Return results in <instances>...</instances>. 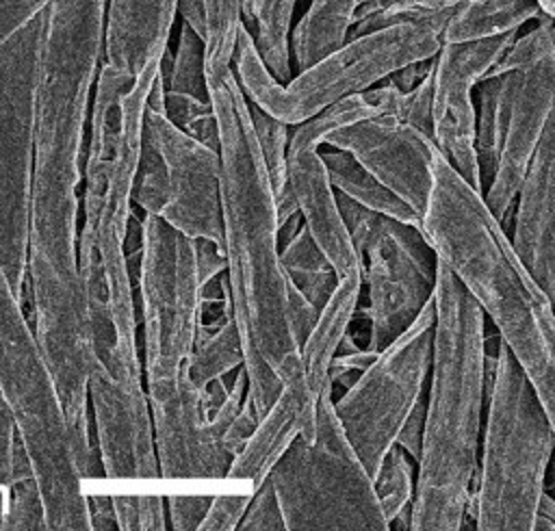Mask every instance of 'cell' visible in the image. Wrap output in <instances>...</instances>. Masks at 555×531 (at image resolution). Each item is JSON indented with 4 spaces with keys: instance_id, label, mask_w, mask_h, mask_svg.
Masks as SVG:
<instances>
[{
    "instance_id": "obj_1",
    "label": "cell",
    "mask_w": 555,
    "mask_h": 531,
    "mask_svg": "<svg viewBox=\"0 0 555 531\" xmlns=\"http://www.w3.org/2000/svg\"><path fill=\"white\" fill-rule=\"evenodd\" d=\"M106 0H52L35 85L26 301L39 345L69 353L87 338L76 260L91 91L102 63Z\"/></svg>"
},
{
    "instance_id": "obj_2",
    "label": "cell",
    "mask_w": 555,
    "mask_h": 531,
    "mask_svg": "<svg viewBox=\"0 0 555 531\" xmlns=\"http://www.w3.org/2000/svg\"><path fill=\"white\" fill-rule=\"evenodd\" d=\"M160 63L137 76L100 63L82 160L76 260L87 314V401L147 407L137 347V306L126 258L130 191L143 141L145 98Z\"/></svg>"
},
{
    "instance_id": "obj_3",
    "label": "cell",
    "mask_w": 555,
    "mask_h": 531,
    "mask_svg": "<svg viewBox=\"0 0 555 531\" xmlns=\"http://www.w3.org/2000/svg\"><path fill=\"white\" fill-rule=\"evenodd\" d=\"M219 130V202L232 316L243 345L247 394L258 418L282 386L310 392L288 314V280L280 260L278 210L249 119V102L232 67L206 78ZM314 399V397H312Z\"/></svg>"
},
{
    "instance_id": "obj_4",
    "label": "cell",
    "mask_w": 555,
    "mask_h": 531,
    "mask_svg": "<svg viewBox=\"0 0 555 531\" xmlns=\"http://www.w3.org/2000/svg\"><path fill=\"white\" fill-rule=\"evenodd\" d=\"M421 232L436 258L479 303L509 347L540 403L555 412L553 299L518 260L505 228L457 169L436 150Z\"/></svg>"
},
{
    "instance_id": "obj_5",
    "label": "cell",
    "mask_w": 555,
    "mask_h": 531,
    "mask_svg": "<svg viewBox=\"0 0 555 531\" xmlns=\"http://www.w3.org/2000/svg\"><path fill=\"white\" fill-rule=\"evenodd\" d=\"M486 314L436 258L429 394L410 531H460L477 468L486 401Z\"/></svg>"
},
{
    "instance_id": "obj_6",
    "label": "cell",
    "mask_w": 555,
    "mask_h": 531,
    "mask_svg": "<svg viewBox=\"0 0 555 531\" xmlns=\"http://www.w3.org/2000/svg\"><path fill=\"white\" fill-rule=\"evenodd\" d=\"M0 392L28 455L48 531H89V503L56 386L0 264Z\"/></svg>"
},
{
    "instance_id": "obj_7",
    "label": "cell",
    "mask_w": 555,
    "mask_h": 531,
    "mask_svg": "<svg viewBox=\"0 0 555 531\" xmlns=\"http://www.w3.org/2000/svg\"><path fill=\"white\" fill-rule=\"evenodd\" d=\"M486 433L464 516L479 531H531L546 490L553 416L540 403L522 366L499 340L486 394Z\"/></svg>"
},
{
    "instance_id": "obj_8",
    "label": "cell",
    "mask_w": 555,
    "mask_h": 531,
    "mask_svg": "<svg viewBox=\"0 0 555 531\" xmlns=\"http://www.w3.org/2000/svg\"><path fill=\"white\" fill-rule=\"evenodd\" d=\"M453 11L397 22L364 35L347 37L338 48L299 69L288 82H278L264 67L251 33L241 24L232 72L247 102L271 117L295 126L340 98L362 93L390 72L431 59L442 43V28Z\"/></svg>"
},
{
    "instance_id": "obj_9",
    "label": "cell",
    "mask_w": 555,
    "mask_h": 531,
    "mask_svg": "<svg viewBox=\"0 0 555 531\" xmlns=\"http://www.w3.org/2000/svg\"><path fill=\"white\" fill-rule=\"evenodd\" d=\"M267 479L286 531H388L373 481L334 412L330 384L319 394L314 425L291 442Z\"/></svg>"
},
{
    "instance_id": "obj_10",
    "label": "cell",
    "mask_w": 555,
    "mask_h": 531,
    "mask_svg": "<svg viewBox=\"0 0 555 531\" xmlns=\"http://www.w3.org/2000/svg\"><path fill=\"white\" fill-rule=\"evenodd\" d=\"M143 325V388L189 377L199 323V275L193 238L156 215L141 217V251L130 271Z\"/></svg>"
},
{
    "instance_id": "obj_11",
    "label": "cell",
    "mask_w": 555,
    "mask_h": 531,
    "mask_svg": "<svg viewBox=\"0 0 555 531\" xmlns=\"http://www.w3.org/2000/svg\"><path fill=\"white\" fill-rule=\"evenodd\" d=\"M338 215L366 286L371 351H382L410 327L434 295L436 254L416 225L373 212L334 191Z\"/></svg>"
},
{
    "instance_id": "obj_12",
    "label": "cell",
    "mask_w": 555,
    "mask_h": 531,
    "mask_svg": "<svg viewBox=\"0 0 555 531\" xmlns=\"http://www.w3.org/2000/svg\"><path fill=\"white\" fill-rule=\"evenodd\" d=\"M41 30L43 13L0 46V264L24 303Z\"/></svg>"
},
{
    "instance_id": "obj_13",
    "label": "cell",
    "mask_w": 555,
    "mask_h": 531,
    "mask_svg": "<svg viewBox=\"0 0 555 531\" xmlns=\"http://www.w3.org/2000/svg\"><path fill=\"white\" fill-rule=\"evenodd\" d=\"M431 338L434 295L410 327L377 351L353 384L334 399L338 423L371 479L395 444L403 420L423 397Z\"/></svg>"
},
{
    "instance_id": "obj_14",
    "label": "cell",
    "mask_w": 555,
    "mask_h": 531,
    "mask_svg": "<svg viewBox=\"0 0 555 531\" xmlns=\"http://www.w3.org/2000/svg\"><path fill=\"white\" fill-rule=\"evenodd\" d=\"M397 100L399 91L382 82L379 87H369L362 93L336 100L306 121L295 124L293 134H288V186L301 212L304 225L323 249L338 277L351 271H360V264L349 232L338 215L336 195L319 147L325 143V137L340 126L373 115H395Z\"/></svg>"
},
{
    "instance_id": "obj_15",
    "label": "cell",
    "mask_w": 555,
    "mask_h": 531,
    "mask_svg": "<svg viewBox=\"0 0 555 531\" xmlns=\"http://www.w3.org/2000/svg\"><path fill=\"white\" fill-rule=\"evenodd\" d=\"M518 30L475 41H442L431 65V141L457 173L483 195L475 154V85L501 59Z\"/></svg>"
},
{
    "instance_id": "obj_16",
    "label": "cell",
    "mask_w": 555,
    "mask_h": 531,
    "mask_svg": "<svg viewBox=\"0 0 555 531\" xmlns=\"http://www.w3.org/2000/svg\"><path fill=\"white\" fill-rule=\"evenodd\" d=\"M143 137L158 152L167 173V199L160 219L189 238L223 245L219 152L150 108L143 113Z\"/></svg>"
},
{
    "instance_id": "obj_17",
    "label": "cell",
    "mask_w": 555,
    "mask_h": 531,
    "mask_svg": "<svg viewBox=\"0 0 555 531\" xmlns=\"http://www.w3.org/2000/svg\"><path fill=\"white\" fill-rule=\"evenodd\" d=\"M327 147L349 152L388 191L423 217L431 189V137L395 115H373L332 130Z\"/></svg>"
},
{
    "instance_id": "obj_18",
    "label": "cell",
    "mask_w": 555,
    "mask_h": 531,
    "mask_svg": "<svg viewBox=\"0 0 555 531\" xmlns=\"http://www.w3.org/2000/svg\"><path fill=\"white\" fill-rule=\"evenodd\" d=\"M160 479H225L230 455L202 412L191 375L173 386L145 390Z\"/></svg>"
},
{
    "instance_id": "obj_19",
    "label": "cell",
    "mask_w": 555,
    "mask_h": 531,
    "mask_svg": "<svg viewBox=\"0 0 555 531\" xmlns=\"http://www.w3.org/2000/svg\"><path fill=\"white\" fill-rule=\"evenodd\" d=\"M555 54L516 72V89L505 119L494 173L483 191L486 206L507 228L516 193L546 121L553 117Z\"/></svg>"
},
{
    "instance_id": "obj_20",
    "label": "cell",
    "mask_w": 555,
    "mask_h": 531,
    "mask_svg": "<svg viewBox=\"0 0 555 531\" xmlns=\"http://www.w3.org/2000/svg\"><path fill=\"white\" fill-rule=\"evenodd\" d=\"M509 243L535 284L555 293V119L540 134L512 208Z\"/></svg>"
},
{
    "instance_id": "obj_21",
    "label": "cell",
    "mask_w": 555,
    "mask_h": 531,
    "mask_svg": "<svg viewBox=\"0 0 555 531\" xmlns=\"http://www.w3.org/2000/svg\"><path fill=\"white\" fill-rule=\"evenodd\" d=\"M176 0H106L102 61L137 76L169 48Z\"/></svg>"
},
{
    "instance_id": "obj_22",
    "label": "cell",
    "mask_w": 555,
    "mask_h": 531,
    "mask_svg": "<svg viewBox=\"0 0 555 531\" xmlns=\"http://www.w3.org/2000/svg\"><path fill=\"white\" fill-rule=\"evenodd\" d=\"M317 401L308 392L282 386L273 403L258 418L251 436L230 459L225 479L247 481L254 492L271 472L291 442L314 425Z\"/></svg>"
},
{
    "instance_id": "obj_23",
    "label": "cell",
    "mask_w": 555,
    "mask_h": 531,
    "mask_svg": "<svg viewBox=\"0 0 555 531\" xmlns=\"http://www.w3.org/2000/svg\"><path fill=\"white\" fill-rule=\"evenodd\" d=\"M360 295H362L360 271H351L338 277L336 288L332 290L325 306L319 310L310 334L299 347L304 377L314 399H319L321 390L330 384L327 379L330 362L338 351V342L347 329V323L353 310L360 303Z\"/></svg>"
},
{
    "instance_id": "obj_24",
    "label": "cell",
    "mask_w": 555,
    "mask_h": 531,
    "mask_svg": "<svg viewBox=\"0 0 555 531\" xmlns=\"http://www.w3.org/2000/svg\"><path fill=\"white\" fill-rule=\"evenodd\" d=\"M362 0H312L301 20L291 28V56L304 69L338 48L353 26L356 9Z\"/></svg>"
},
{
    "instance_id": "obj_25",
    "label": "cell",
    "mask_w": 555,
    "mask_h": 531,
    "mask_svg": "<svg viewBox=\"0 0 555 531\" xmlns=\"http://www.w3.org/2000/svg\"><path fill=\"white\" fill-rule=\"evenodd\" d=\"M321 158L334 191L347 195L349 199H353L356 204L373 212L392 217L397 221L416 225L421 230V217L408 204H403L392 191H388L349 152L330 147L327 152H321Z\"/></svg>"
},
{
    "instance_id": "obj_26",
    "label": "cell",
    "mask_w": 555,
    "mask_h": 531,
    "mask_svg": "<svg viewBox=\"0 0 555 531\" xmlns=\"http://www.w3.org/2000/svg\"><path fill=\"white\" fill-rule=\"evenodd\" d=\"M540 15L538 0H462L442 28V41L496 37Z\"/></svg>"
},
{
    "instance_id": "obj_27",
    "label": "cell",
    "mask_w": 555,
    "mask_h": 531,
    "mask_svg": "<svg viewBox=\"0 0 555 531\" xmlns=\"http://www.w3.org/2000/svg\"><path fill=\"white\" fill-rule=\"evenodd\" d=\"M514 89H516V72L486 76L475 85V91H477L475 154H477L481 186H486L494 173Z\"/></svg>"
},
{
    "instance_id": "obj_28",
    "label": "cell",
    "mask_w": 555,
    "mask_h": 531,
    "mask_svg": "<svg viewBox=\"0 0 555 531\" xmlns=\"http://www.w3.org/2000/svg\"><path fill=\"white\" fill-rule=\"evenodd\" d=\"M297 0H249L247 30L254 37L256 50L278 82H288L291 72V24Z\"/></svg>"
},
{
    "instance_id": "obj_29",
    "label": "cell",
    "mask_w": 555,
    "mask_h": 531,
    "mask_svg": "<svg viewBox=\"0 0 555 531\" xmlns=\"http://www.w3.org/2000/svg\"><path fill=\"white\" fill-rule=\"evenodd\" d=\"M280 260L286 280L293 282L317 310H321L336 288L338 275L304 223L295 236L280 247Z\"/></svg>"
},
{
    "instance_id": "obj_30",
    "label": "cell",
    "mask_w": 555,
    "mask_h": 531,
    "mask_svg": "<svg viewBox=\"0 0 555 531\" xmlns=\"http://www.w3.org/2000/svg\"><path fill=\"white\" fill-rule=\"evenodd\" d=\"M249 119L251 128L262 154V163L271 182L275 210H278V225L284 223L291 215H295L297 202L288 186L286 176V145H288V124L271 117L262 108L249 102Z\"/></svg>"
},
{
    "instance_id": "obj_31",
    "label": "cell",
    "mask_w": 555,
    "mask_h": 531,
    "mask_svg": "<svg viewBox=\"0 0 555 531\" xmlns=\"http://www.w3.org/2000/svg\"><path fill=\"white\" fill-rule=\"evenodd\" d=\"M414 464L416 462L399 444H392L371 479L375 496L388 522V531L410 529V505L414 496L416 475Z\"/></svg>"
},
{
    "instance_id": "obj_32",
    "label": "cell",
    "mask_w": 555,
    "mask_h": 531,
    "mask_svg": "<svg viewBox=\"0 0 555 531\" xmlns=\"http://www.w3.org/2000/svg\"><path fill=\"white\" fill-rule=\"evenodd\" d=\"M204 69L212 78L232 67L238 28L249 22V0H204Z\"/></svg>"
},
{
    "instance_id": "obj_33",
    "label": "cell",
    "mask_w": 555,
    "mask_h": 531,
    "mask_svg": "<svg viewBox=\"0 0 555 531\" xmlns=\"http://www.w3.org/2000/svg\"><path fill=\"white\" fill-rule=\"evenodd\" d=\"M245 360L241 336L230 316L221 327L210 334L197 336L195 347L189 360V375L197 390H202L208 381L217 377H225L234 373Z\"/></svg>"
},
{
    "instance_id": "obj_34",
    "label": "cell",
    "mask_w": 555,
    "mask_h": 531,
    "mask_svg": "<svg viewBox=\"0 0 555 531\" xmlns=\"http://www.w3.org/2000/svg\"><path fill=\"white\" fill-rule=\"evenodd\" d=\"M2 531H48L39 488L22 444L15 455L11 492H9V509L4 516Z\"/></svg>"
},
{
    "instance_id": "obj_35",
    "label": "cell",
    "mask_w": 555,
    "mask_h": 531,
    "mask_svg": "<svg viewBox=\"0 0 555 531\" xmlns=\"http://www.w3.org/2000/svg\"><path fill=\"white\" fill-rule=\"evenodd\" d=\"M165 89L208 100L206 69H204V39L184 22L180 24L178 46L169 61Z\"/></svg>"
},
{
    "instance_id": "obj_36",
    "label": "cell",
    "mask_w": 555,
    "mask_h": 531,
    "mask_svg": "<svg viewBox=\"0 0 555 531\" xmlns=\"http://www.w3.org/2000/svg\"><path fill=\"white\" fill-rule=\"evenodd\" d=\"M165 117L195 141L219 150V130L210 100L165 89Z\"/></svg>"
},
{
    "instance_id": "obj_37",
    "label": "cell",
    "mask_w": 555,
    "mask_h": 531,
    "mask_svg": "<svg viewBox=\"0 0 555 531\" xmlns=\"http://www.w3.org/2000/svg\"><path fill=\"white\" fill-rule=\"evenodd\" d=\"M555 54V30H553V15H540L538 26L525 35H516L512 43L505 48L501 59L490 67L486 76H499L507 72H520L546 56ZM483 76V78H486Z\"/></svg>"
},
{
    "instance_id": "obj_38",
    "label": "cell",
    "mask_w": 555,
    "mask_h": 531,
    "mask_svg": "<svg viewBox=\"0 0 555 531\" xmlns=\"http://www.w3.org/2000/svg\"><path fill=\"white\" fill-rule=\"evenodd\" d=\"M167 199V173L165 165L158 156V152L147 143L143 137L141 150H139V160H137V171L132 180V191H130V202L132 206H139L147 215L160 217Z\"/></svg>"
},
{
    "instance_id": "obj_39",
    "label": "cell",
    "mask_w": 555,
    "mask_h": 531,
    "mask_svg": "<svg viewBox=\"0 0 555 531\" xmlns=\"http://www.w3.org/2000/svg\"><path fill=\"white\" fill-rule=\"evenodd\" d=\"M117 529L121 531H163L167 529L165 498L160 494L113 492L111 494Z\"/></svg>"
},
{
    "instance_id": "obj_40",
    "label": "cell",
    "mask_w": 555,
    "mask_h": 531,
    "mask_svg": "<svg viewBox=\"0 0 555 531\" xmlns=\"http://www.w3.org/2000/svg\"><path fill=\"white\" fill-rule=\"evenodd\" d=\"M462 0H392L382 4L377 11L371 15L358 20L347 37L364 35L369 30H377L397 22H408V20H421L429 15H438L444 11H453Z\"/></svg>"
},
{
    "instance_id": "obj_41",
    "label": "cell",
    "mask_w": 555,
    "mask_h": 531,
    "mask_svg": "<svg viewBox=\"0 0 555 531\" xmlns=\"http://www.w3.org/2000/svg\"><path fill=\"white\" fill-rule=\"evenodd\" d=\"M284 518L269 479H264L249 496V503L236 524V531H282Z\"/></svg>"
},
{
    "instance_id": "obj_42",
    "label": "cell",
    "mask_w": 555,
    "mask_h": 531,
    "mask_svg": "<svg viewBox=\"0 0 555 531\" xmlns=\"http://www.w3.org/2000/svg\"><path fill=\"white\" fill-rule=\"evenodd\" d=\"M20 436L13 420V414L9 410V403L4 401L0 392V531L4 524V516L9 509V492H11V477L15 466V455L20 449Z\"/></svg>"
},
{
    "instance_id": "obj_43",
    "label": "cell",
    "mask_w": 555,
    "mask_h": 531,
    "mask_svg": "<svg viewBox=\"0 0 555 531\" xmlns=\"http://www.w3.org/2000/svg\"><path fill=\"white\" fill-rule=\"evenodd\" d=\"M251 490L234 492V494H212L210 505L199 522V531H234L247 503H249Z\"/></svg>"
},
{
    "instance_id": "obj_44",
    "label": "cell",
    "mask_w": 555,
    "mask_h": 531,
    "mask_svg": "<svg viewBox=\"0 0 555 531\" xmlns=\"http://www.w3.org/2000/svg\"><path fill=\"white\" fill-rule=\"evenodd\" d=\"M212 494H169L165 498V516L173 531H195L210 505Z\"/></svg>"
},
{
    "instance_id": "obj_45",
    "label": "cell",
    "mask_w": 555,
    "mask_h": 531,
    "mask_svg": "<svg viewBox=\"0 0 555 531\" xmlns=\"http://www.w3.org/2000/svg\"><path fill=\"white\" fill-rule=\"evenodd\" d=\"M429 104H431V72L416 87H412L410 91H403L399 119L425 132L427 137H431Z\"/></svg>"
},
{
    "instance_id": "obj_46",
    "label": "cell",
    "mask_w": 555,
    "mask_h": 531,
    "mask_svg": "<svg viewBox=\"0 0 555 531\" xmlns=\"http://www.w3.org/2000/svg\"><path fill=\"white\" fill-rule=\"evenodd\" d=\"M52 0H0V46L46 11Z\"/></svg>"
},
{
    "instance_id": "obj_47",
    "label": "cell",
    "mask_w": 555,
    "mask_h": 531,
    "mask_svg": "<svg viewBox=\"0 0 555 531\" xmlns=\"http://www.w3.org/2000/svg\"><path fill=\"white\" fill-rule=\"evenodd\" d=\"M258 423V414L254 412V405H251V399L249 394H245L238 412L234 414V418L228 423V427L223 429L221 433V444L223 449L228 451L230 459L238 453V449L247 442V438L251 436L254 427Z\"/></svg>"
},
{
    "instance_id": "obj_48",
    "label": "cell",
    "mask_w": 555,
    "mask_h": 531,
    "mask_svg": "<svg viewBox=\"0 0 555 531\" xmlns=\"http://www.w3.org/2000/svg\"><path fill=\"white\" fill-rule=\"evenodd\" d=\"M288 314H291V327L295 334L297 345L301 347V342L306 340V336L310 334L319 310L304 297V293L288 282Z\"/></svg>"
},
{
    "instance_id": "obj_49",
    "label": "cell",
    "mask_w": 555,
    "mask_h": 531,
    "mask_svg": "<svg viewBox=\"0 0 555 531\" xmlns=\"http://www.w3.org/2000/svg\"><path fill=\"white\" fill-rule=\"evenodd\" d=\"M193 245H195V264H197V275L202 286L210 277L225 271V254L221 243H215L208 238H193Z\"/></svg>"
},
{
    "instance_id": "obj_50",
    "label": "cell",
    "mask_w": 555,
    "mask_h": 531,
    "mask_svg": "<svg viewBox=\"0 0 555 531\" xmlns=\"http://www.w3.org/2000/svg\"><path fill=\"white\" fill-rule=\"evenodd\" d=\"M423 423H425V399L421 397L416 401V405L412 407V412L408 414V418L403 420V425L395 438V444H399L414 462L418 459V453H421Z\"/></svg>"
},
{
    "instance_id": "obj_51",
    "label": "cell",
    "mask_w": 555,
    "mask_h": 531,
    "mask_svg": "<svg viewBox=\"0 0 555 531\" xmlns=\"http://www.w3.org/2000/svg\"><path fill=\"white\" fill-rule=\"evenodd\" d=\"M431 65H434V56L431 59H423V61H412V63L390 72L379 82H388V85L397 87L399 91H410L412 87H416L431 72Z\"/></svg>"
},
{
    "instance_id": "obj_52",
    "label": "cell",
    "mask_w": 555,
    "mask_h": 531,
    "mask_svg": "<svg viewBox=\"0 0 555 531\" xmlns=\"http://www.w3.org/2000/svg\"><path fill=\"white\" fill-rule=\"evenodd\" d=\"M87 503H89L91 529H117L111 494L87 490Z\"/></svg>"
},
{
    "instance_id": "obj_53",
    "label": "cell",
    "mask_w": 555,
    "mask_h": 531,
    "mask_svg": "<svg viewBox=\"0 0 555 531\" xmlns=\"http://www.w3.org/2000/svg\"><path fill=\"white\" fill-rule=\"evenodd\" d=\"M176 15H180V20L189 24L204 39V33H206L204 0H176Z\"/></svg>"
},
{
    "instance_id": "obj_54",
    "label": "cell",
    "mask_w": 555,
    "mask_h": 531,
    "mask_svg": "<svg viewBox=\"0 0 555 531\" xmlns=\"http://www.w3.org/2000/svg\"><path fill=\"white\" fill-rule=\"evenodd\" d=\"M531 531H555V501L551 498V494L546 490L542 492V496L538 501Z\"/></svg>"
},
{
    "instance_id": "obj_55",
    "label": "cell",
    "mask_w": 555,
    "mask_h": 531,
    "mask_svg": "<svg viewBox=\"0 0 555 531\" xmlns=\"http://www.w3.org/2000/svg\"><path fill=\"white\" fill-rule=\"evenodd\" d=\"M538 4H540V11H542L544 15H553V11H555V0H538Z\"/></svg>"
},
{
    "instance_id": "obj_56",
    "label": "cell",
    "mask_w": 555,
    "mask_h": 531,
    "mask_svg": "<svg viewBox=\"0 0 555 531\" xmlns=\"http://www.w3.org/2000/svg\"><path fill=\"white\" fill-rule=\"evenodd\" d=\"M362 2H382V4H386V2H392V0H362Z\"/></svg>"
}]
</instances>
